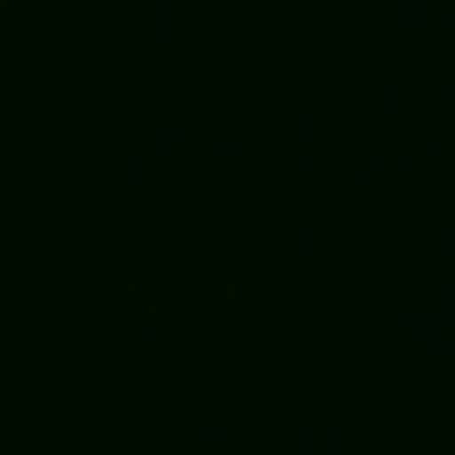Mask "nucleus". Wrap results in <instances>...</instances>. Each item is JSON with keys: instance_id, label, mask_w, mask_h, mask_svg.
<instances>
[]
</instances>
